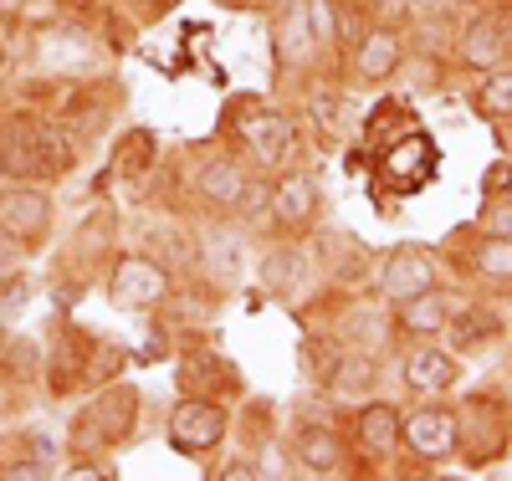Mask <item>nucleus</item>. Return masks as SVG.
Here are the masks:
<instances>
[{
  "mask_svg": "<svg viewBox=\"0 0 512 481\" xmlns=\"http://www.w3.org/2000/svg\"><path fill=\"white\" fill-rule=\"evenodd\" d=\"M267 221H277L282 231H308L318 221V185L303 169H282L272 180V200H267Z\"/></svg>",
  "mask_w": 512,
  "mask_h": 481,
  "instance_id": "obj_9",
  "label": "nucleus"
},
{
  "mask_svg": "<svg viewBox=\"0 0 512 481\" xmlns=\"http://www.w3.org/2000/svg\"><path fill=\"white\" fill-rule=\"evenodd\" d=\"M6 62H11V57H6V47H0V67H6Z\"/></svg>",
  "mask_w": 512,
  "mask_h": 481,
  "instance_id": "obj_44",
  "label": "nucleus"
},
{
  "mask_svg": "<svg viewBox=\"0 0 512 481\" xmlns=\"http://www.w3.org/2000/svg\"><path fill=\"white\" fill-rule=\"evenodd\" d=\"M482 231H487V236H512V195H507V200H492V205L482 210Z\"/></svg>",
  "mask_w": 512,
  "mask_h": 481,
  "instance_id": "obj_34",
  "label": "nucleus"
},
{
  "mask_svg": "<svg viewBox=\"0 0 512 481\" xmlns=\"http://www.w3.org/2000/svg\"><path fill=\"white\" fill-rule=\"evenodd\" d=\"M226 430H231V420H226V405L221 400L190 395V400H180L175 410H169V446H175L180 456L205 461L210 451L226 441Z\"/></svg>",
  "mask_w": 512,
  "mask_h": 481,
  "instance_id": "obj_5",
  "label": "nucleus"
},
{
  "mask_svg": "<svg viewBox=\"0 0 512 481\" xmlns=\"http://www.w3.org/2000/svg\"><path fill=\"white\" fill-rule=\"evenodd\" d=\"M21 241L16 236H6V231H0V277H6V272H16V261H21Z\"/></svg>",
  "mask_w": 512,
  "mask_h": 481,
  "instance_id": "obj_35",
  "label": "nucleus"
},
{
  "mask_svg": "<svg viewBox=\"0 0 512 481\" xmlns=\"http://www.w3.org/2000/svg\"><path fill=\"white\" fill-rule=\"evenodd\" d=\"M400 446H410V456L420 461H441L461 446V415L451 405H420L410 410V420L400 415Z\"/></svg>",
  "mask_w": 512,
  "mask_h": 481,
  "instance_id": "obj_7",
  "label": "nucleus"
},
{
  "mask_svg": "<svg viewBox=\"0 0 512 481\" xmlns=\"http://www.w3.org/2000/svg\"><path fill=\"white\" fill-rule=\"evenodd\" d=\"M507 62H512V47H507Z\"/></svg>",
  "mask_w": 512,
  "mask_h": 481,
  "instance_id": "obj_45",
  "label": "nucleus"
},
{
  "mask_svg": "<svg viewBox=\"0 0 512 481\" xmlns=\"http://www.w3.org/2000/svg\"><path fill=\"white\" fill-rule=\"evenodd\" d=\"M251 180H256V174L246 169L241 154H210V159L195 169L190 190H195V200H200L205 210H236Z\"/></svg>",
  "mask_w": 512,
  "mask_h": 481,
  "instance_id": "obj_8",
  "label": "nucleus"
},
{
  "mask_svg": "<svg viewBox=\"0 0 512 481\" xmlns=\"http://www.w3.org/2000/svg\"><path fill=\"white\" fill-rule=\"evenodd\" d=\"M26 297H31V282L6 272V277H0V318H16L26 308Z\"/></svg>",
  "mask_w": 512,
  "mask_h": 481,
  "instance_id": "obj_32",
  "label": "nucleus"
},
{
  "mask_svg": "<svg viewBox=\"0 0 512 481\" xmlns=\"http://www.w3.org/2000/svg\"><path fill=\"white\" fill-rule=\"evenodd\" d=\"M154 159H159V139L149 134V128L123 134V144H118V174H123V180H139Z\"/></svg>",
  "mask_w": 512,
  "mask_h": 481,
  "instance_id": "obj_27",
  "label": "nucleus"
},
{
  "mask_svg": "<svg viewBox=\"0 0 512 481\" xmlns=\"http://www.w3.org/2000/svg\"><path fill=\"white\" fill-rule=\"evenodd\" d=\"M200 241V256H195V267L205 277H216V282H236L241 277V261H246V236L236 226H210L195 236Z\"/></svg>",
  "mask_w": 512,
  "mask_h": 481,
  "instance_id": "obj_15",
  "label": "nucleus"
},
{
  "mask_svg": "<svg viewBox=\"0 0 512 481\" xmlns=\"http://www.w3.org/2000/svg\"><path fill=\"white\" fill-rule=\"evenodd\" d=\"M400 308V328L405 333H415V338H436L441 328H446V318H451V302L431 287V292H415V297H405V302H395Z\"/></svg>",
  "mask_w": 512,
  "mask_h": 481,
  "instance_id": "obj_23",
  "label": "nucleus"
},
{
  "mask_svg": "<svg viewBox=\"0 0 512 481\" xmlns=\"http://www.w3.org/2000/svg\"><path fill=\"white\" fill-rule=\"evenodd\" d=\"M169 292H175V277L169 267L149 251H134V256H113V272H108V302L123 313H149V308H164Z\"/></svg>",
  "mask_w": 512,
  "mask_h": 481,
  "instance_id": "obj_4",
  "label": "nucleus"
},
{
  "mask_svg": "<svg viewBox=\"0 0 512 481\" xmlns=\"http://www.w3.org/2000/svg\"><path fill=\"white\" fill-rule=\"evenodd\" d=\"M256 272H262V287L272 297H292L297 287H303V277H308V256H303V246L277 241V246H267L262 261H256Z\"/></svg>",
  "mask_w": 512,
  "mask_h": 481,
  "instance_id": "obj_19",
  "label": "nucleus"
},
{
  "mask_svg": "<svg viewBox=\"0 0 512 481\" xmlns=\"http://www.w3.org/2000/svg\"><path fill=\"white\" fill-rule=\"evenodd\" d=\"M231 134H236V154L256 169H282L287 154L297 149V123L282 108H262L251 103L231 118Z\"/></svg>",
  "mask_w": 512,
  "mask_h": 481,
  "instance_id": "obj_1",
  "label": "nucleus"
},
{
  "mask_svg": "<svg viewBox=\"0 0 512 481\" xmlns=\"http://www.w3.org/2000/svg\"><path fill=\"white\" fill-rule=\"evenodd\" d=\"M364 6H369V16L395 21V16H405V11H410V0H364Z\"/></svg>",
  "mask_w": 512,
  "mask_h": 481,
  "instance_id": "obj_37",
  "label": "nucleus"
},
{
  "mask_svg": "<svg viewBox=\"0 0 512 481\" xmlns=\"http://www.w3.org/2000/svg\"><path fill=\"white\" fill-rule=\"evenodd\" d=\"M93 338L88 333H67L57 348H52V359H47V389L52 395H72V389L88 379V359H93Z\"/></svg>",
  "mask_w": 512,
  "mask_h": 481,
  "instance_id": "obj_17",
  "label": "nucleus"
},
{
  "mask_svg": "<svg viewBox=\"0 0 512 481\" xmlns=\"http://www.w3.org/2000/svg\"><path fill=\"white\" fill-rule=\"evenodd\" d=\"M221 6H231V11H241V6H256V0H221Z\"/></svg>",
  "mask_w": 512,
  "mask_h": 481,
  "instance_id": "obj_41",
  "label": "nucleus"
},
{
  "mask_svg": "<svg viewBox=\"0 0 512 481\" xmlns=\"http://www.w3.org/2000/svg\"><path fill=\"white\" fill-rule=\"evenodd\" d=\"M477 113L492 118V123H507L512 118V72H487L482 87H477Z\"/></svg>",
  "mask_w": 512,
  "mask_h": 481,
  "instance_id": "obj_28",
  "label": "nucleus"
},
{
  "mask_svg": "<svg viewBox=\"0 0 512 481\" xmlns=\"http://www.w3.org/2000/svg\"><path fill=\"white\" fill-rule=\"evenodd\" d=\"M405 62V36L390 21H374L354 36V77L359 82H390Z\"/></svg>",
  "mask_w": 512,
  "mask_h": 481,
  "instance_id": "obj_10",
  "label": "nucleus"
},
{
  "mask_svg": "<svg viewBox=\"0 0 512 481\" xmlns=\"http://www.w3.org/2000/svg\"><path fill=\"white\" fill-rule=\"evenodd\" d=\"M31 159H36V180H62V174L77 164V134H67V128L36 123V144H31Z\"/></svg>",
  "mask_w": 512,
  "mask_h": 481,
  "instance_id": "obj_21",
  "label": "nucleus"
},
{
  "mask_svg": "<svg viewBox=\"0 0 512 481\" xmlns=\"http://www.w3.org/2000/svg\"><path fill=\"white\" fill-rule=\"evenodd\" d=\"M210 476H216V481H251V476H262V471H256V466L241 456V461H226L221 471H210Z\"/></svg>",
  "mask_w": 512,
  "mask_h": 481,
  "instance_id": "obj_36",
  "label": "nucleus"
},
{
  "mask_svg": "<svg viewBox=\"0 0 512 481\" xmlns=\"http://www.w3.org/2000/svg\"><path fill=\"white\" fill-rule=\"evenodd\" d=\"M272 41H277L282 67H313L318 52H323L318 36H313V26H308V6H303V0H282V6H277Z\"/></svg>",
  "mask_w": 512,
  "mask_h": 481,
  "instance_id": "obj_11",
  "label": "nucleus"
},
{
  "mask_svg": "<svg viewBox=\"0 0 512 481\" xmlns=\"http://www.w3.org/2000/svg\"><path fill=\"white\" fill-rule=\"evenodd\" d=\"M487 190H512V164H497V169H487Z\"/></svg>",
  "mask_w": 512,
  "mask_h": 481,
  "instance_id": "obj_39",
  "label": "nucleus"
},
{
  "mask_svg": "<svg viewBox=\"0 0 512 481\" xmlns=\"http://www.w3.org/2000/svg\"><path fill=\"white\" fill-rule=\"evenodd\" d=\"M52 221H57V205L41 185H6L0 190V231L16 236L21 246H41L52 236Z\"/></svg>",
  "mask_w": 512,
  "mask_h": 481,
  "instance_id": "obj_6",
  "label": "nucleus"
},
{
  "mask_svg": "<svg viewBox=\"0 0 512 481\" xmlns=\"http://www.w3.org/2000/svg\"><path fill=\"white\" fill-rule=\"evenodd\" d=\"M400 374H405V384L415 389V395H446V389L456 384V359L441 354V348H415Z\"/></svg>",
  "mask_w": 512,
  "mask_h": 481,
  "instance_id": "obj_22",
  "label": "nucleus"
},
{
  "mask_svg": "<svg viewBox=\"0 0 512 481\" xmlns=\"http://www.w3.org/2000/svg\"><path fill=\"white\" fill-rule=\"evenodd\" d=\"M36 67L41 72H88L93 67V47L82 31H47L36 36Z\"/></svg>",
  "mask_w": 512,
  "mask_h": 481,
  "instance_id": "obj_20",
  "label": "nucleus"
},
{
  "mask_svg": "<svg viewBox=\"0 0 512 481\" xmlns=\"http://www.w3.org/2000/svg\"><path fill=\"white\" fill-rule=\"evenodd\" d=\"M144 241H149V256H154V261L164 256V267H195V256H200V241H195L180 221L149 226V231H144Z\"/></svg>",
  "mask_w": 512,
  "mask_h": 481,
  "instance_id": "obj_24",
  "label": "nucleus"
},
{
  "mask_svg": "<svg viewBox=\"0 0 512 481\" xmlns=\"http://www.w3.org/2000/svg\"><path fill=\"white\" fill-rule=\"evenodd\" d=\"M384 297L390 302H405V297H415V292H431L436 287V261H431V251L425 246H400L390 261H384Z\"/></svg>",
  "mask_w": 512,
  "mask_h": 481,
  "instance_id": "obj_14",
  "label": "nucleus"
},
{
  "mask_svg": "<svg viewBox=\"0 0 512 481\" xmlns=\"http://www.w3.org/2000/svg\"><path fill=\"white\" fill-rule=\"evenodd\" d=\"M134 420H139V389L134 384H108L103 395L72 420V446L108 451V446L134 435Z\"/></svg>",
  "mask_w": 512,
  "mask_h": 481,
  "instance_id": "obj_3",
  "label": "nucleus"
},
{
  "mask_svg": "<svg viewBox=\"0 0 512 481\" xmlns=\"http://www.w3.org/2000/svg\"><path fill=\"white\" fill-rule=\"evenodd\" d=\"M303 6H308V26L318 36V47L333 52L338 41H344V6H338V0H303Z\"/></svg>",
  "mask_w": 512,
  "mask_h": 481,
  "instance_id": "obj_29",
  "label": "nucleus"
},
{
  "mask_svg": "<svg viewBox=\"0 0 512 481\" xmlns=\"http://www.w3.org/2000/svg\"><path fill=\"white\" fill-rule=\"evenodd\" d=\"M502 149H507V159H512V118H507V134H502Z\"/></svg>",
  "mask_w": 512,
  "mask_h": 481,
  "instance_id": "obj_40",
  "label": "nucleus"
},
{
  "mask_svg": "<svg viewBox=\"0 0 512 481\" xmlns=\"http://www.w3.org/2000/svg\"><path fill=\"white\" fill-rule=\"evenodd\" d=\"M477 272L487 282H512V236H487L477 251Z\"/></svg>",
  "mask_w": 512,
  "mask_h": 481,
  "instance_id": "obj_30",
  "label": "nucleus"
},
{
  "mask_svg": "<svg viewBox=\"0 0 512 481\" xmlns=\"http://www.w3.org/2000/svg\"><path fill=\"white\" fill-rule=\"evenodd\" d=\"M36 113H0V180H36V159H31V144H36Z\"/></svg>",
  "mask_w": 512,
  "mask_h": 481,
  "instance_id": "obj_12",
  "label": "nucleus"
},
{
  "mask_svg": "<svg viewBox=\"0 0 512 481\" xmlns=\"http://www.w3.org/2000/svg\"><path fill=\"white\" fill-rule=\"evenodd\" d=\"M338 108H344V93H333V87H328V93H313L318 134H328V139H333V128H338ZM328 139H323V144H328Z\"/></svg>",
  "mask_w": 512,
  "mask_h": 481,
  "instance_id": "obj_33",
  "label": "nucleus"
},
{
  "mask_svg": "<svg viewBox=\"0 0 512 481\" xmlns=\"http://www.w3.org/2000/svg\"><path fill=\"white\" fill-rule=\"evenodd\" d=\"M323 389H333L338 400H369V389H374V359L369 354H344V359L333 364V374H328Z\"/></svg>",
  "mask_w": 512,
  "mask_h": 481,
  "instance_id": "obj_25",
  "label": "nucleus"
},
{
  "mask_svg": "<svg viewBox=\"0 0 512 481\" xmlns=\"http://www.w3.org/2000/svg\"><path fill=\"white\" fill-rule=\"evenodd\" d=\"M441 333L451 338V348H482V343H492L497 318H492L487 308H461V313H451V318H446V328H441Z\"/></svg>",
  "mask_w": 512,
  "mask_h": 481,
  "instance_id": "obj_26",
  "label": "nucleus"
},
{
  "mask_svg": "<svg viewBox=\"0 0 512 481\" xmlns=\"http://www.w3.org/2000/svg\"><path fill=\"white\" fill-rule=\"evenodd\" d=\"M0 6H6V11H21V0H0Z\"/></svg>",
  "mask_w": 512,
  "mask_h": 481,
  "instance_id": "obj_43",
  "label": "nucleus"
},
{
  "mask_svg": "<svg viewBox=\"0 0 512 481\" xmlns=\"http://www.w3.org/2000/svg\"><path fill=\"white\" fill-rule=\"evenodd\" d=\"M390 123H400V128H410V113L395 103V98H384L379 108H374V118L364 123V139L369 144H384V128H390Z\"/></svg>",
  "mask_w": 512,
  "mask_h": 481,
  "instance_id": "obj_31",
  "label": "nucleus"
},
{
  "mask_svg": "<svg viewBox=\"0 0 512 481\" xmlns=\"http://www.w3.org/2000/svg\"><path fill=\"white\" fill-rule=\"evenodd\" d=\"M292 456L308 476H344V466H349V446L333 425H303L292 441Z\"/></svg>",
  "mask_w": 512,
  "mask_h": 481,
  "instance_id": "obj_13",
  "label": "nucleus"
},
{
  "mask_svg": "<svg viewBox=\"0 0 512 481\" xmlns=\"http://www.w3.org/2000/svg\"><path fill=\"white\" fill-rule=\"evenodd\" d=\"M436 169H441V149H436L431 134H420V128H405V134L384 139L379 144V159H374L379 185L395 190V195L425 190V185L436 180Z\"/></svg>",
  "mask_w": 512,
  "mask_h": 481,
  "instance_id": "obj_2",
  "label": "nucleus"
},
{
  "mask_svg": "<svg viewBox=\"0 0 512 481\" xmlns=\"http://www.w3.org/2000/svg\"><path fill=\"white\" fill-rule=\"evenodd\" d=\"M67 476H72V481H82V476H88V481H113V471H103V466H93V461L67 466Z\"/></svg>",
  "mask_w": 512,
  "mask_h": 481,
  "instance_id": "obj_38",
  "label": "nucleus"
},
{
  "mask_svg": "<svg viewBox=\"0 0 512 481\" xmlns=\"http://www.w3.org/2000/svg\"><path fill=\"white\" fill-rule=\"evenodd\" d=\"M415 6H425V11H436V6H441V0H415Z\"/></svg>",
  "mask_w": 512,
  "mask_h": 481,
  "instance_id": "obj_42",
  "label": "nucleus"
},
{
  "mask_svg": "<svg viewBox=\"0 0 512 481\" xmlns=\"http://www.w3.org/2000/svg\"><path fill=\"white\" fill-rule=\"evenodd\" d=\"M354 441H359V456L384 461V456L400 446V410L384 405V400H369V405L354 415Z\"/></svg>",
  "mask_w": 512,
  "mask_h": 481,
  "instance_id": "obj_16",
  "label": "nucleus"
},
{
  "mask_svg": "<svg viewBox=\"0 0 512 481\" xmlns=\"http://www.w3.org/2000/svg\"><path fill=\"white\" fill-rule=\"evenodd\" d=\"M461 67H472V72H497L507 62V36H502V21L497 16H482L466 26L461 36V47H456Z\"/></svg>",
  "mask_w": 512,
  "mask_h": 481,
  "instance_id": "obj_18",
  "label": "nucleus"
}]
</instances>
